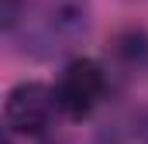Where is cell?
<instances>
[{
	"label": "cell",
	"mask_w": 148,
	"mask_h": 144,
	"mask_svg": "<svg viewBox=\"0 0 148 144\" xmlns=\"http://www.w3.org/2000/svg\"><path fill=\"white\" fill-rule=\"evenodd\" d=\"M55 107H59L55 89H48L45 82H21V86H14V89L7 93L3 117H7V127H10V130L38 134V130L48 127Z\"/></svg>",
	"instance_id": "7a4b0ae2"
},
{
	"label": "cell",
	"mask_w": 148,
	"mask_h": 144,
	"mask_svg": "<svg viewBox=\"0 0 148 144\" xmlns=\"http://www.w3.org/2000/svg\"><path fill=\"white\" fill-rule=\"evenodd\" d=\"M107 93V75L103 69L93 62V58H76L66 65L59 86H55V96H59V110L66 117H86L90 110L97 107Z\"/></svg>",
	"instance_id": "6da1fadb"
}]
</instances>
